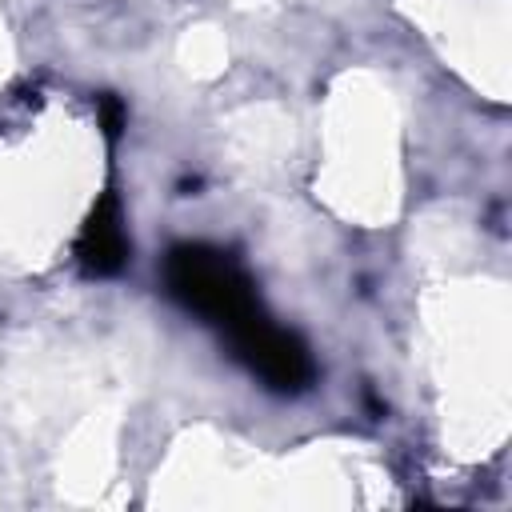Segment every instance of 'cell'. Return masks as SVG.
I'll return each instance as SVG.
<instances>
[{
  "mask_svg": "<svg viewBox=\"0 0 512 512\" xmlns=\"http://www.w3.org/2000/svg\"><path fill=\"white\" fill-rule=\"evenodd\" d=\"M164 292L204 324H212L224 340L236 336L244 324L264 316L256 280L248 268L216 248V244H176L164 256Z\"/></svg>",
  "mask_w": 512,
  "mask_h": 512,
  "instance_id": "6da1fadb",
  "label": "cell"
},
{
  "mask_svg": "<svg viewBox=\"0 0 512 512\" xmlns=\"http://www.w3.org/2000/svg\"><path fill=\"white\" fill-rule=\"evenodd\" d=\"M228 348L272 392L296 396V392L312 388V380H316V360H312L308 344L292 328L276 324L268 312L256 316L252 324H244L236 336H228Z\"/></svg>",
  "mask_w": 512,
  "mask_h": 512,
  "instance_id": "7a4b0ae2",
  "label": "cell"
},
{
  "mask_svg": "<svg viewBox=\"0 0 512 512\" xmlns=\"http://www.w3.org/2000/svg\"><path fill=\"white\" fill-rule=\"evenodd\" d=\"M76 264L84 276L92 280H108V276H120L128 256H132V244H128V232H124V208H120V196L108 188L92 212L84 216L80 232H76Z\"/></svg>",
  "mask_w": 512,
  "mask_h": 512,
  "instance_id": "3957f363",
  "label": "cell"
},
{
  "mask_svg": "<svg viewBox=\"0 0 512 512\" xmlns=\"http://www.w3.org/2000/svg\"><path fill=\"white\" fill-rule=\"evenodd\" d=\"M96 104H100V124H104V136H108V140H116V136H120V128H124V104H120L116 96H100Z\"/></svg>",
  "mask_w": 512,
  "mask_h": 512,
  "instance_id": "277c9868",
  "label": "cell"
}]
</instances>
